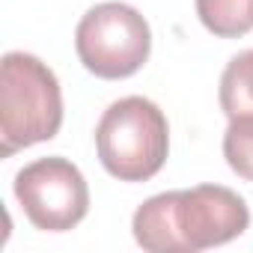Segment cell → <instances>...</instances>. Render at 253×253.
Segmentation results:
<instances>
[{"label":"cell","instance_id":"1","mask_svg":"<svg viewBox=\"0 0 253 253\" xmlns=\"http://www.w3.org/2000/svg\"><path fill=\"white\" fill-rule=\"evenodd\" d=\"M247 226V203L223 185L155 194L131 220L134 241L152 253H197L238 238Z\"/></svg>","mask_w":253,"mask_h":253},{"label":"cell","instance_id":"2","mask_svg":"<svg viewBox=\"0 0 253 253\" xmlns=\"http://www.w3.org/2000/svg\"><path fill=\"white\" fill-rule=\"evenodd\" d=\"M63 125L57 75L33 54L9 51L0 63V152L54 140Z\"/></svg>","mask_w":253,"mask_h":253},{"label":"cell","instance_id":"3","mask_svg":"<svg viewBox=\"0 0 253 253\" xmlns=\"http://www.w3.org/2000/svg\"><path fill=\"white\" fill-rule=\"evenodd\" d=\"M95 152L101 167L119 182L152 179L170 152L167 116L143 95L113 101L98 119Z\"/></svg>","mask_w":253,"mask_h":253},{"label":"cell","instance_id":"4","mask_svg":"<svg viewBox=\"0 0 253 253\" xmlns=\"http://www.w3.org/2000/svg\"><path fill=\"white\" fill-rule=\"evenodd\" d=\"M75 51L86 72L104 81H122L143 69L152 51V30L146 18L128 3L92 6L78 30Z\"/></svg>","mask_w":253,"mask_h":253},{"label":"cell","instance_id":"5","mask_svg":"<svg viewBox=\"0 0 253 253\" xmlns=\"http://www.w3.org/2000/svg\"><path fill=\"white\" fill-rule=\"evenodd\" d=\"M15 200L27 220L42 232H66L89 211V188L84 173L60 155L39 158L18 170Z\"/></svg>","mask_w":253,"mask_h":253},{"label":"cell","instance_id":"6","mask_svg":"<svg viewBox=\"0 0 253 253\" xmlns=\"http://www.w3.org/2000/svg\"><path fill=\"white\" fill-rule=\"evenodd\" d=\"M220 107L229 119L253 116V51L235 54L220 75Z\"/></svg>","mask_w":253,"mask_h":253},{"label":"cell","instance_id":"7","mask_svg":"<svg viewBox=\"0 0 253 253\" xmlns=\"http://www.w3.org/2000/svg\"><path fill=\"white\" fill-rule=\"evenodd\" d=\"M197 15L217 39H238L253 30V0H197Z\"/></svg>","mask_w":253,"mask_h":253},{"label":"cell","instance_id":"8","mask_svg":"<svg viewBox=\"0 0 253 253\" xmlns=\"http://www.w3.org/2000/svg\"><path fill=\"white\" fill-rule=\"evenodd\" d=\"M223 158L232 173L253 182V116L229 119V128L223 134Z\"/></svg>","mask_w":253,"mask_h":253}]
</instances>
